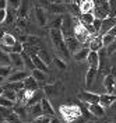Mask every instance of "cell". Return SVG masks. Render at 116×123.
<instances>
[{
	"instance_id": "6f0895ef",
	"label": "cell",
	"mask_w": 116,
	"mask_h": 123,
	"mask_svg": "<svg viewBox=\"0 0 116 123\" xmlns=\"http://www.w3.org/2000/svg\"><path fill=\"white\" fill-rule=\"evenodd\" d=\"M3 83H4V78H3V77H0V85H3Z\"/></svg>"
},
{
	"instance_id": "3957f363",
	"label": "cell",
	"mask_w": 116,
	"mask_h": 123,
	"mask_svg": "<svg viewBox=\"0 0 116 123\" xmlns=\"http://www.w3.org/2000/svg\"><path fill=\"white\" fill-rule=\"evenodd\" d=\"M73 37L77 39L78 42L83 43H88V39H91V35L88 34V31L83 24L78 21L77 18H74V27H73Z\"/></svg>"
},
{
	"instance_id": "836d02e7",
	"label": "cell",
	"mask_w": 116,
	"mask_h": 123,
	"mask_svg": "<svg viewBox=\"0 0 116 123\" xmlns=\"http://www.w3.org/2000/svg\"><path fill=\"white\" fill-rule=\"evenodd\" d=\"M77 20L81 24H84V25H90V24H92V21H94V15H92V13H85V14L78 15Z\"/></svg>"
},
{
	"instance_id": "680465c9",
	"label": "cell",
	"mask_w": 116,
	"mask_h": 123,
	"mask_svg": "<svg viewBox=\"0 0 116 123\" xmlns=\"http://www.w3.org/2000/svg\"><path fill=\"white\" fill-rule=\"evenodd\" d=\"M3 34H4V31H3L1 28H0V39H1V37H3Z\"/></svg>"
},
{
	"instance_id": "52a82bcc",
	"label": "cell",
	"mask_w": 116,
	"mask_h": 123,
	"mask_svg": "<svg viewBox=\"0 0 116 123\" xmlns=\"http://www.w3.org/2000/svg\"><path fill=\"white\" fill-rule=\"evenodd\" d=\"M31 74V71H28V70H13V73L10 74V76L6 78L7 80V83H16V81H24L27 77Z\"/></svg>"
},
{
	"instance_id": "8992f818",
	"label": "cell",
	"mask_w": 116,
	"mask_h": 123,
	"mask_svg": "<svg viewBox=\"0 0 116 123\" xmlns=\"http://www.w3.org/2000/svg\"><path fill=\"white\" fill-rule=\"evenodd\" d=\"M16 41H17V39L14 38L11 34L4 32V34H3V37H1V39H0V49L8 53V49L16 43Z\"/></svg>"
},
{
	"instance_id": "1f68e13d",
	"label": "cell",
	"mask_w": 116,
	"mask_h": 123,
	"mask_svg": "<svg viewBox=\"0 0 116 123\" xmlns=\"http://www.w3.org/2000/svg\"><path fill=\"white\" fill-rule=\"evenodd\" d=\"M66 10H67V13H70V15L74 17V18H77L78 15H80V7H78V4H76V3H69V4H66Z\"/></svg>"
},
{
	"instance_id": "9c48e42d",
	"label": "cell",
	"mask_w": 116,
	"mask_h": 123,
	"mask_svg": "<svg viewBox=\"0 0 116 123\" xmlns=\"http://www.w3.org/2000/svg\"><path fill=\"white\" fill-rule=\"evenodd\" d=\"M35 17H37V23L39 27H45L48 24V14L46 10L43 7H41L39 4L35 6Z\"/></svg>"
},
{
	"instance_id": "11a10c76",
	"label": "cell",
	"mask_w": 116,
	"mask_h": 123,
	"mask_svg": "<svg viewBox=\"0 0 116 123\" xmlns=\"http://www.w3.org/2000/svg\"><path fill=\"white\" fill-rule=\"evenodd\" d=\"M110 74L113 76V78L116 80V67H112V70H110Z\"/></svg>"
},
{
	"instance_id": "d6a6232c",
	"label": "cell",
	"mask_w": 116,
	"mask_h": 123,
	"mask_svg": "<svg viewBox=\"0 0 116 123\" xmlns=\"http://www.w3.org/2000/svg\"><path fill=\"white\" fill-rule=\"evenodd\" d=\"M37 56H38L39 59L43 62V63H45L46 66H49V64H50V62H52V59H50V55L48 53V52L45 50V49H43V48H41V49L38 50Z\"/></svg>"
},
{
	"instance_id": "e0dca14e",
	"label": "cell",
	"mask_w": 116,
	"mask_h": 123,
	"mask_svg": "<svg viewBox=\"0 0 116 123\" xmlns=\"http://www.w3.org/2000/svg\"><path fill=\"white\" fill-rule=\"evenodd\" d=\"M115 101H116V94H104V95H99L98 104L102 108H109Z\"/></svg>"
},
{
	"instance_id": "f907efd6",
	"label": "cell",
	"mask_w": 116,
	"mask_h": 123,
	"mask_svg": "<svg viewBox=\"0 0 116 123\" xmlns=\"http://www.w3.org/2000/svg\"><path fill=\"white\" fill-rule=\"evenodd\" d=\"M4 20H6V8L4 10H0V24L4 23Z\"/></svg>"
},
{
	"instance_id": "91938a15",
	"label": "cell",
	"mask_w": 116,
	"mask_h": 123,
	"mask_svg": "<svg viewBox=\"0 0 116 123\" xmlns=\"http://www.w3.org/2000/svg\"><path fill=\"white\" fill-rule=\"evenodd\" d=\"M64 3H66V4H69V3H71V0H64Z\"/></svg>"
},
{
	"instance_id": "8fae6325",
	"label": "cell",
	"mask_w": 116,
	"mask_h": 123,
	"mask_svg": "<svg viewBox=\"0 0 116 123\" xmlns=\"http://www.w3.org/2000/svg\"><path fill=\"white\" fill-rule=\"evenodd\" d=\"M85 62L88 63V66H90L91 69L98 70V69H99V66H101L99 52H92V50H90V53H88V56H87Z\"/></svg>"
},
{
	"instance_id": "e575fe53",
	"label": "cell",
	"mask_w": 116,
	"mask_h": 123,
	"mask_svg": "<svg viewBox=\"0 0 116 123\" xmlns=\"http://www.w3.org/2000/svg\"><path fill=\"white\" fill-rule=\"evenodd\" d=\"M4 90H11V91H20V90H23L24 88V84L23 81H16V83H6L4 87H3Z\"/></svg>"
},
{
	"instance_id": "30bf717a",
	"label": "cell",
	"mask_w": 116,
	"mask_h": 123,
	"mask_svg": "<svg viewBox=\"0 0 116 123\" xmlns=\"http://www.w3.org/2000/svg\"><path fill=\"white\" fill-rule=\"evenodd\" d=\"M102 84H104V88H105L106 94H115V91H116V80L113 78V76H112L110 73L105 76Z\"/></svg>"
},
{
	"instance_id": "9f6ffc18",
	"label": "cell",
	"mask_w": 116,
	"mask_h": 123,
	"mask_svg": "<svg viewBox=\"0 0 116 123\" xmlns=\"http://www.w3.org/2000/svg\"><path fill=\"white\" fill-rule=\"evenodd\" d=\"M81 0H71V3H76V4H80Z\"/></svg>"
},
{
	"instance_id": "484cf974",
	"label": "cell",
	"mask_w": 116,
	"mask_h": 123,
	"mask_svg": "<svg viewBox=\"0 0 116 123\" xmlns=\"http://www.w3.org/2000/svg\"><path fill=\"white\" fill-rule=\"evenodd\" d=\"M31 76L34 77V80L41 85H45V81H46V73H43V71H41V70H37L34 69L31 71Z\"/></svg>"
},
{
	"instance_id": "74e56055",
	"label": "cell",
	"mask_w": 116,
	"mask_h": 123,
	"mask_svg": "<svg viewBox=\"0 0 116 123\" xmlns=\"http://www.w3.org/2000/svg\"><path fill=\"white\" fill-rule=\"evenodd\" d=\"M1 95H3L4 98H7V99L13 101V102H16V101H17L16 91H11V90H4V88H3V92H1Z\"/></svg>"
},
{
	"instance_id": "8d00e7d4",
	"label": "cell",
	"mask_w": 116,
	"mask_h": 123,
	"mask_svg": "<svg viewBox=\"0 0 116 123\" xmlns=\"http://www.w3.org/2000/svg\"><path fill=\"white\" fill-rule=\"evenodd\" d=\"M11 73H13V67H11V66H0V77H3L4 80H6Z\"/></svg>"
},
{
	"instance_id": "2e32d148",
	"label": "cell",
	"mask_w": 116,
	"mask_h": 123,
	"mask_svg": "<svg viewBox=\"0 0 116 123\" xmlns=\"http://www.w3.org/2000/svg\"><path fill=\"white\" fill-rule=\"evenodd\" d=\"M41 108H42V115H46V116H55V109L52 106V104H50V101L48 99V98H42L41 99Z\"/></svg>"
},
{
	"instance_id": "603a6c76",
	"label": "cell",
	"mask_w": 116,
	"mask_h": 123,
	"mask_svg": "<svg viewBox=\"0 0 116 123\" xmlns=\"http://www.w3.org/2000/svg\"><path fill=\"white\" fill-rule=\"evenodd\" d=\"M101 38H102V43H104V46H109L112 42H113V39L116 38V25L113 27V28H110V30H109L105 35H102Z\"/></svg>"
},
{
	"instance_id": "ffe728a7",
	"label": "cell",
	"mask_w": 116,
	"mask_h": 123,
	"mask_svg": "<svg viewBox=\"0 0 116 123\" xmlns=\"http://www.w3.org/2000/svg\"><path fill=\"white\" fill-rule=\"evenodd\" d=\"M45 97V94H43V91L42 90H37V91H34L31 94V97H30V99H28V102L25 104V106H31V105H34V104H39L41 102V99Z\"/></svg>"
},
{
	"instance_id": "7bdbcfd3",
	"label": "cell",
	"mask_w": 116,
	"mask_h": 123,
	"mask_svg": "<svg viewBox=\"0 0 116 123\" xmlns=\"http://www.w3.org/2000/svg\"><path fill=\"white\" fill-rule=\"evenodd\" d=\"M52 62L56 64V67H57V69H60V70H66V69H67L66 63H64L60 57H53V59H52Z\"/></svg>"
},
{
	"instance_id": "f6af8a7d",
	"label": "cell",
	"mask_w": 116,
	"mask_h": 123,
	"mask_svg": "<svg viewBox=\"0 0 116 123\" xmlns=\"http://www.w3.org/2000/svg\"><path fill=\"white\" fill-rule=\"evenodd\" d=\"M7 1V7L8 8H13V10H18L20 4H21V0H6Z\"/></svg>"
},
{
	"instance_id": "4316f807",
	"label": "cell",
	"mask_w": 116,
	"mask_h": 123,
	"mask_svg": "<svg viewBox=\"0 0 116 123\" xmlns=\"http://www.w3.org/2000/svg\"><path fill=\"white\" fill-rule=\"evenodd\" d=\"M88 53H90V49L88 48H81V49H78L77 52L73 53V59L76 62H84L87 59Z\"/></svg>"
},
{
	"instance_id": "94428289",
	"label": "cell",
	"mask_w": 116,
	"mask_h": 123,
	"mask_svg": "<svg viewBox=\"0 0 116 123\" xmlns=\"http://www.w3.org/2000/svg\"><path fill=\"white\" fill-rule=\"evenodd\" d=\"M3 120H4V119H3V117H1V116H0V123L3 122Z\"/></svg>"
},
{
	"instance_id": "ee69618b",
	"label": "cell",
	"mask_w": 116,
	"mask_h": 123,
	"mask_svg": "<svg viewBox=\"0 0 116 123\" xmlns=\"http://www.w3.org/2000/svg\"><path fill=\"white\" fill-rule=\"evenodd\" d=\"M4 120H7L8 123H23V120H21V119H20L16 113H13V112H11V113H10V115L4 119Z\"/></svg>"
},
{
	"instance_id": "7c38bea8",
	"label": "cell",
	"mask_w": 116,
	"mask_h": 123,
	"mask_svg": "<svg viewBox=\"0 0 116 123\" xmlns=\"http://www.w3.org/2000/svg\"><path fill=\"white\" fill-rule=\"evenodd\" d=\"M115 25H116L115 18H109V17L104 18V20H102V24H101V28H99V31H98V35H99V37L105 35V34H106L110 28H113Z\"/></svg>"
},
{
	"instance_id": "44dd1931",
	"label": "cell",
	"mask_w": 116,
	"mask_h": 123,
	"mask_svg": "<svg viewBox=\"0 0 116 123\" xmlns=\"http://www.w3.org/2000/svg\"><path fill=\"white\" fill-rule=\"evenodd\" d=\"M97 73H98V70L91 69V67L88 69L87 74H85V88H87V90H90V88L94 85V83H95V77H97Z\"/></svg>"
},
{
	"instance_id": "e7e4bbea",
	"label": "cell",
	"mask_w": 116,
	"mask_h": 123,
	"mask_svg": "<svg viewBox=\"0 0 116 123\" xmlns=\"http://www.w3.org/2000/svg\"><path fill=\"white\" fill-rule=\"evenodd\" d=\"M105 1H108V0H105Z\"/></svg>"
},
{
	"instance_id": "d6986e66",
	"label": "cell",
	"mask_w": 116,
	"mask_h": 123,
	"mask_svg": "<svg viewBox=\"0 0 116 123\" xmlns=\"http://www.w3.org/2000/svg\"><path fill=\"white\" fill-rule=\"evenodd\" d=\"M27 108V116H30L31 119H37L42 115V108L41 104H34L31 106H25Z\"/></svg>"
},
{
	"instance_id": "be15d7a7",
	"label": "cell",
	"mask_w": 116,
	"mask_h": 123,
	"mask_svg": "<svg viewBox=\"0 0 116 123\" xmlns=\"http://www.w3.org/2000/svg\"><path fill=\"white\" fill-rule=\"evenodd\" d=\"M1 123H8V122H7V120H3V122H1Z\"/></svg>"
},
{
	"instance_id": "6da1fadb",
	"label": "cell",
	"mask_w": 116,
	"mask_h": 123,
	"mask_svg": "<svg viewBox=\"0 0 116 123\" xmlns=\"http://www.w3.org/2000/svg\"><path fill=\"white\" fill-rule=\"evenodd\" d=\"M49 35H50V39L53 42L55 48L57 49V52L62 55L63 57H66V59L70 57V52L67 50V46L64 43V38H63V35H62V31L57 30V28H50Z\"/></svg>"
},
{
	"instance_id": "277c9868",
	"label": "cell",
	"mask_w": 116,
	"mask_h": 123,
	"mask_svg": "<svg viewBox=\"0 0 116 123\" xmlns=\"http://www.w3.org/2000/svg\"><path fill=\"white\" fill-rule=\"evenodd\" d=\"M43 94H45V98L50 101V98H55V97H60L63 94V84L60 81H57V83H55V84H46L43 85Z\"/></svg>"
},
{
	"instance_id": "83f0119b",
	"label": "cell",
	"mask_w": 116,
	"mask_h": 123,
	"mask_svg": "<svg viewBox=\"0 0 116 123\" xmlns=\"http://www.w3.org/2000/svg\"><path fill=\"white\" fill-rule=\"evenodd\" d=\"M13 113H16V115L24 122V120L27 119V108H25V105H20V104L16 105V104H14V106H13Z\"/></svg>"
},
{
	"instance_id": "bcb514c9",
	"label": "cell",
	"mask_w": 116,
	"mask_h": 123,
	"mask_svg": "<svg viewBox=\"0 0 116 123\" xmlns=\"http://www.w3.org/2000/svg\"><path fill=\"white\" fill-rule=\"evenodd\" d=\"M13 112V108H4V106H0V116L3 119H6L10 113Z\"/></svg>"
},
{
	"instance_id": "4fadbf2b",
	"label": "cell",
	"mask_w": 116,
	"mask_h": 123,
	"mask_svg": "<svg viewBox=\"0 0 116 123\" xmlns=\"http://www.w3.org/2000/svg\"><path fill=\"white\" fill-rule=\"evenodd\" d=\"M10 56V66L18 70H25L24 69V63H23V57L21 53H8Z\"/></svg>"
},
{
	"instance_id": "d4e9b609",
	"label": "cell",
	"mask_w": 116,
	"mask_h": 123,
	"mask_svg": "<svg viewBox=\"0 0 116 123\" xmlns=\"http://www.w3.org/2000/svg\"><path fill=\"white\" fill-rule=\"evenodd\" d=\"M78 7H80V14L92 13L94 3H92V0H81V1H80V4H78Z\"/></svg>"
},
{
	"instance_id": "d590c367",
	"label": "cell",
	"mask_w": 116,
	"mask_h": 123,
	"mask_svg": "<svg viewBox=\"0 0 116 123\" xmlns=\"http://www.w3.org/2000/svg\"><path fill=\"white\" fill-rule=\"evenodd\" d=\"M0 66H10V56L7 52L0 49Z\"/></svg>"
},
{
	"instance_id": "60d3db41",
	"label": "cell",
	"mask_w": 116,
	"mask_h": 123,
	"mask_svg": "<svg viewBox=\"0 0 116 123\" xmlns=\"http://www.w3.org/2000/svg\"><path fill=\"white\" fill-rule=\"evenodd\" d=\"M21 52H23V43L17 39L16 43L8 49V53H21Z\"/></svg>"
},
{
	"instance_id": "db71d44e",
	"label": "cell",
	"mask_w": 116,
	"mask_h": 123,
	"mask_svg": "<svg viewBox=\"0 0 116 123\" xmlns=\"http://www.w3.org/2000/svg\"><path fill=\"white\" fill-rule=\"evenodd\" d=\"M48 123H60V120H59V117H56V116H52L50 117V120Z\"/></svg>"
},
{
	"instance_id": "f546056e",
	"label": "cell",
	"mask_w": 116,
	"mask_h": 123,
	"mask_svg": "<svg viewBox=\"0 0 116 123\" xmlns=\"http://www.w3.org/2000/svg\"><path fill=\"white\" fill-rule=\"evenodd\" d=\"M21 57H23V63H24V69L28 70V71H32V70L35 69L34 67V63H32L31 60V56L27 53H24V52H21Z\"/></svg>"
},
{
	"instance_id": "816d5d0a",
	"label": "cell",
	"mask_w": 116,
	"mask_h": 123,
	"mask_svg": "<svg viewBox=\"0 0 116 123\" xmlns=\"http://www.w3.org/2000/svg\"><path fill=\"white\" fill-rule=\"evenodd\" d=\"M49 4H63L64 0H46Z\"/></svg>"
},
{
	"instance_id": "ab89813d",
	"label": "cell",
	"mask_w": 116,
	"mask_h": 123,
	"mask_svg": "<svg viewBox=\"0 0 116 123\" xmlns=\"http://www.w3.org/2000/svg\"><path fill=\"white\" fill-rule=\"evenodd\" d=\"M109 4V18H116V0H108Z\"/></svg>"
},
{
	"instance_id": "681fc988",
	"label": "cell",
	"mask_w": 116,
	"mask_h": 123,
	"mask_svg": "<svg viewBox=\"0 0 116 123\" xmlns=\"http://www.w3.org/2000/svg\"><path fill=\"white\" fill-rule=\"evenodd\" d=\"M101 24H102V20H98V18H94V21H92V25L94 27V30L97 31V34H98V31H99V28H101Z\"/></svg>"
},
{
	"instance_id": "f5cc1de1",
	"label": "cell",
	"mask_w": 116,
	"mask_h": 123,
	"mask_svg": "<svg viewBox=\"0 0 116 123\" xmlns=\"http://www.w3.org/2000/svg\"><path fill=\"white\" fill-rule=\"evenodd\" d=\"M7 7V1L6 0H0V10H4Z\"/></svg>"
},
{
	"instance_id": "ac0fdd59",
	"label": "cell",
	"mask_w": 116,
	"mask_h": 123,
	"mask_svg": "<svg viewBox=\"0 0 116 123\" xmlns=\"http://www.w3.org/2000/svg\"><path fill=\"white\" fill-rule=\"evenodd\" d=\"M64 43H66V46H67V50H70L71 53H74V52H77L78 49H81V43H80L74 37L64 38Z\"/></svg>"
},
{
	"instance_id": "4dcf8cb0",
	"label": "cell",
	"mask_w": 116,
	"mask_h": 123,
	"mask_svg": "<svg viewBox=\"0 0 116 123\" xmlns=\"http://www.w3.org/2000/svg\"><path fill=\"white\" fill-rule=\"evenodd\" d=\"M16 20H17V11L13 10V8L6 7V20H4V23L6 24H13Z\"/></svg>"
},
{
	"instance_id": "5b68a950",
	"label": "cell",
	"mask_w": 116,
	"mask_h": 123,
	"mask_svg": "<svg viewBox=\"0 0 116 123\" xmlns=\"http://www.w3.org/2000/svg\"><path fill=\"white\" fill-rule=\"evenodd\" d=\"M92 15L94 18H98V20H104L109 15V4L108 1H102L101 4L98 6H94V10H92Z\"/></svg>"
},
{
	"instance_id": "ba28073f",
	"label": "cell",
	"mask_w": 116,
	"mask_h": 123,
	"mask_svg": "<svg viewBox=\"0 0 116 123\" xmlns=\"http://www.w3.org/2000/svg\"><path fill=\"white\" fill-rule=\"evenodd\" d=\"M78 99H81L84 104H98L99 94H94L90 91H81L78 94Z\"/></svg>"
},
{
	"instance_id": "9a60e30c",
	"label": "cell",
	"mask_w": 116,
	"mask_h": 123,
	"mask_svg": "<svg viewBox=\"0 0 116 123\" xmlns=\"http://www.w3.org/2000/svg\"><path fill=\"white\" fill-rule=\"evenodd\" d=\"M102 48H104V43H102V38L99 35L91 37V41H88V49L92 50V52H98Z\"/></svg>"
},
{
	"instance_id": "f1b7e54d",
	"label": "cell",
	"mask_w": 116,
	"mask_h": 123,
	"mask_svg": "<svg viewBox=\"0 0 116 123\" xmlns=\"http://www.w3.org/2000/svg\"><path fill=\"white\" fill-rule=\"evenodd\" d=\"M31 60H32V63H34V67H35L37 70H41V71H43V73H46V71H48V66L41 60V59H39L37 55H32Z\"/></svg>"
},
{
	"instance_id": "cb8c5ba5",
	"label": "cell",
	"mask_w": 116,
	"mask_h": 123,
	"mask_svg": "<svg viewBox=\"0 0 116 123\" xmlns=\"http://www.w3.org/2000/svg\"><path fill=\"white\" fill-rule=\"evenodd\" d=\"M23 84H24V90H27V91L34 92V91H37V90H38V83L34 80V77H32L31 74L24 80Z\"/></svg>"
},
{
	"instance_id": "7dc6e473",
	"label": "cell",
	"mask_w": 116,
	"mask_h": 123,
	"mask_svg": "<svg viewBox=\"0 0 116 123\" xmlns=\"http://www.w3.org/2000/svg\"><path fill=\"white\" fill-rule=\"evenodd\" d=\"M50 117H52V116L41 115L39 117H37V119H34V120H32V123H48L49 120H50Z\"/></svg>"
},
{
	"instance_id": "6125c7cd",
	"label": "cell",
	"mask_w": 116,
	"mask_h": 123,
	"mask_svg": "<svg viewBox=\"0 0 116 123\" xmlns=\"http://www.w3.org/2000/svg\"><path fill=\"white\" fill-rule=\"evenodd\" d=\"M113 123H116V115H115V117H113Z\"/></svg>"
},
{
	"instance_id": "f35d334b",
	"label": "cell",
	"mask_w": 116,
	"mask_h": 123,
	"mask_svg": "<svg viewBox=\"0 0 116 123\" xmlns=\"http://www.w3.org/2000/svg\"><path fill=\"white\" fill-rule=\"evenodd\" d=\"M63 15H56V17H55L53 20L50 21V28H57V30H60V27H62V21H63Z\"/></svg>"
},
{
	"instance_id": "5bb4252c",
	"label": "cell",
	"mask_w": 116,
	"mask_h": 123,
	"mask_svg": "<svg viewBox=\"0 0 116 123\" xmlns=\"http://www.w3.org/2000/svg\"><path fill=\"white\" fill-rule=\"evenodd\" d=\"M85 106L94 117H101L105 113V108H102L99 104H85Z\"/></svg>"
},
{
	"instance_id": "7402d4cb",
	"label": "cell",
	"mask_w": 116,
	"mask_h": 123,
	"mask_svg": "<svg viewBox=\"0 0 116 123\" xmlns=\"http://www.w3.org/2000/svg\"><path fill=\"white\" fill-rule=\"evenodd\" d=\"M46 8H48L49 13H52V14H55V15H63V14L67 13L66 4H49Z\"/></svg>"
},
{
	"instance_id": "c3c4849f",
	"label": "cell",
	"mask_w": 116,
	"mask_h": 123,
	"mask_svg": "<svg viewBox=\"0 0 116 123\" xmlns=\"http://www.w3.org/2000/svg\"><path fill=\"white\" fill-rule=\"evenodd\" d=\"M113 52H116V38L113 39V42L109 46H106V55H112Z\"/></svg>"
},
{
	"instance_id": "7a4b0ae2",
	"label": "cell",
	"mask_w": 116,
	"mask_h": 123,
	"mask_svg": "<svg viewBox=\"0 0 116 123\" xmlns=\"http://www.w3.org/2000/svg\"><path fill=\"white\" fill-rule=\"evenodd\" d=\"M59 113L64 119V122H76L78 117H81V112H80V106L77 105H62L59 108Z\"/></svg>"
},
{
	"instance_id": "b9f144b4",
	"label": "cell",
	"mask_w": 116,
	"mask_h": 123,
	"mask_svg": "<svg viewBox=\"0 0 116 123\" xmlns=\"http://www.w3.org/2000/svg\"><path fill=\"white\" fill-rule=\"evenodd\" d=\"M14 104H16V102H13V101L7 99V98H4L3 95H0V106H4V108H13V106H14Z\"/></svg>"
}]
</instances>
